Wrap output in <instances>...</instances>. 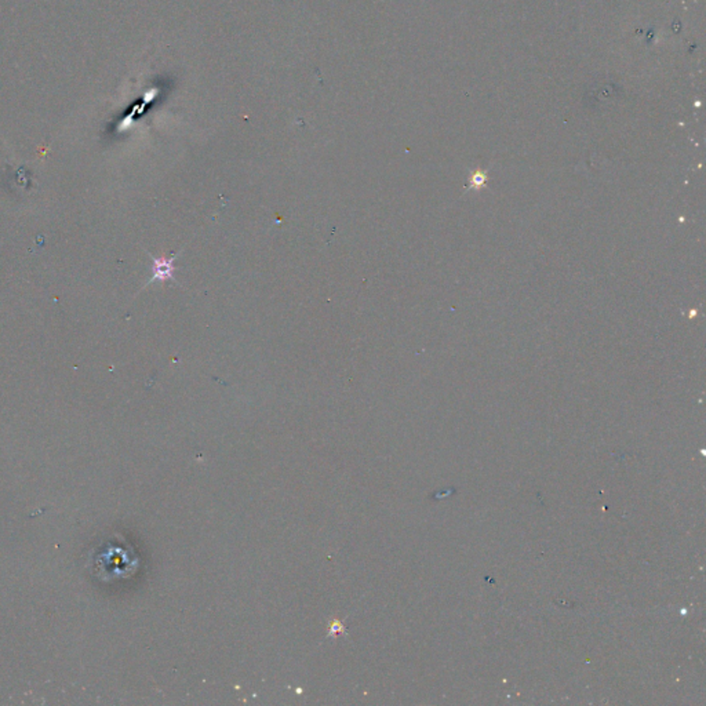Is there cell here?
<instances>
[{"mask_svg":"<svg viewBox=\"0 0 706 706\" xmlns=\"http://www.w3.org/2000/svg\"><path fill=\"white\" fill-rule=\"evenodd\" d=\"M178 253H172L170 257H160V258H156L152 254H149L152 258V276L148 280L146 286L152 285L155 282L163 283L167 280H172L177 283V279L174 276V270H175L174 263H175V257L178 255Z\"/></svg>","mask_w":706,"mask_h":706,"instance_id":"1","label":"cell"}]
</instances>
